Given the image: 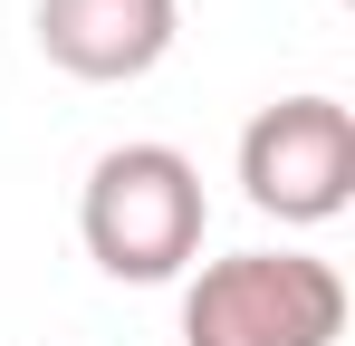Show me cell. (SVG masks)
<instances>
[{"instance_id": "6da1fadb", "label": "cell", "mask_w": 355, "mask_h": 346, "mask_svg": "<svg viewBox=\"0 0 355 346\" xmlns=\"http://www.w3.org/2000/svg\"><path fill=\"white\" fill-rule=\"evenodd\" d=\"M202 222H211V202H202V173L182 145H116V154H96L87 192H77L87 260L135 288L182 279L202 260Z\"/></svg>"}, {"instance_id": "3957f363", "label": "cell", "mask_w": 355, "mask_h": 346, "mask_svg": "<svg viewBox=\"0 0 355 346\" xmlns=\"http://www.w3.org/2000/svg\"><path fill=\"white\" fill-rule=\"evenodd\" d=\"M240 192L250 212L317 231L355 202V115L336 97H279L240 125Z\"/></svg>"}, {"instance_id": "277c9868", "label": "cell", "mask_w": 355, "mask_h": 346, "mask_svg": "<svg viewBox=\"0 0 355 346\" xmlns=\"http://www.w3.org/2000/svg\"><path fill=\"white\" fill-rule=\"evenodd\" d=\"M39 29V58L77 77V87H135L173 58L182 0H39L29 10Z\"/></svg>"}, {"instance_id": "7a4b0ae2", "label": "cell", "mask_w": 355, "mask_h": 346, "mask_svg": "<svg viewBox=\"0 0 355 346\" xmlns=\"http://www.w3.org/2000/svg\"><path fill=\"white\" fill-rule=\"evenodd\" d=\"M346 279L317 250H231L182 288V346H336Z\"/></svg>"}]
</instances>
